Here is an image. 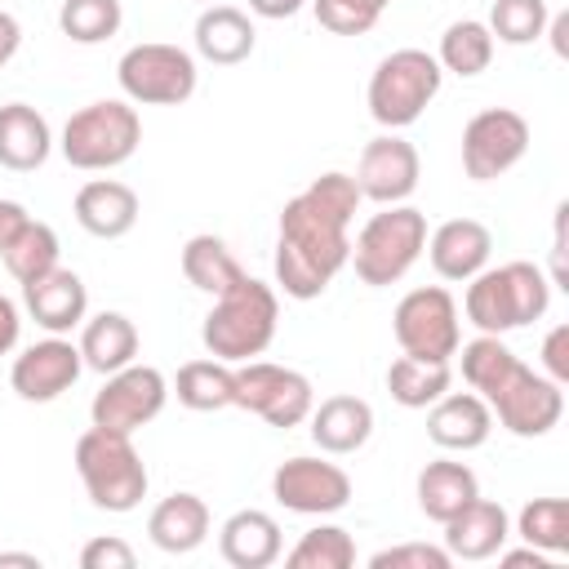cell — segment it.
<instances>
[{
	"label": "cell",
	"mask_w": 569,
	"mask_h": 569,
	"mask_svg": "<svg viewBox=\"0 0 569 569\" xmlns=\"http://www.w3.org/2000/svg\"><path fill=\"white\" fill-rule=\"evenodd\" d=\"M351 173L329 169L284 200L276 227V284L293 302L320 298L351 258V218L360 209Z\"/></svg>",
	"instance_id": "1"
},
{
	"label": "cell",
	"mask_w": 569,
	"mask_h": 569,
	"mask_svg": "<svg viewBox=\"0 0 569 569\" xmlns=\"http://www.w3.org/2000/svg\"><path fill=\"white\" fill-rule=\"evenodd\" d=\"M276 329H280V293L267 280L244 271L231 289L213 298L200 325V342L213 360L244 365V360H258L276 342Z\"/></svg>",
	"instance_id": "2"
},
{
	"label": "cell",
	"mask_w": 569,
	"mask_h": 569,
	"mask_svg": "<svg viewBox=\"0 0 569 569\" xmlns=\"http://www.w3.org/2000/svg\"><path fill=\"white\" fill-rule=\"evenodd\" d=\"M547 307H551V280L538 262H525V258L476 271L462 293V316L480 333L525 329V325L542 320Z\"/></svg>",
	"instance_id": "3"
},
{
	"label": "cell",
	"mask_w": 569,
	"mask_h": 569,
	"mask_svg": "<svg viewBox=\"0 0 569 569\" xmlns=\"http://www.w3.org/2000/svg\"><path fill=\"white\" fill-rule=\"evenodd\" d=\"M427 249V213L413 204H378V213L365 218V227L351 240L347 267L360 284L387 289L409 276V267Z\"/></svg>",
	"instance_id": "4"
},
{
	"label": "cell",
	"mask_w": 569,
	"mask_h": 569,
	"mask_svg": "<svg viewBox=\"0 0 569 569\" xmlns=\"http://www.w3.org/2000/svg\"><path fill=\"white\" fill-rule=\"evenodd\" d=\"M71 458H76V476H80V485H84V493L98 511L124 516V511L142 507L147 462L133 449V436H120V431H107V427L89 422V431H80Z\"/></svg>",
	"instance_id": "5"
},
{
	"label": "cell",
	"mask_w": 569,
	"mask_h": 569,
	"mask_svg": "<svg viewBox=\"0 0 569 569\" xmlns=\"http://www.w3.org/2000/svg\"><path fill=\"white\" fill-rule=\"evenodd\" d=\"M138 142H142L138 107L129 98H98V102L67 116L58 151L71 169L107 173V169H120L124 160H133Z\"/></svg>",
	"instance_id": "6"
},
{
	"label": "cell",
	"mask_w": 569,
	"mask_h": 569,
	"mask_svg": "<svg viewBox=\"0 0 569 569\" xmlns=\"http://www.w3.org/2000/svg\"><path fill=\"white\" fill-rule=\"evenodd\" d=\"M440 80H445V71H440L436 53H427V49H391L369 76V89H365L369 116L382 129L400 133L431 107V98L440 93Z\"/></svg>",
	"instance_id": "7"
},
{
	"label": "cell",
	"mask_w": 569,
	"mask_h": 569,
	"mask_svg": "<svg viewBox=\"0 0 569 569\" xmlns=\"http://www.w3.org/2000/svg\"><path fill=\"white\" fill-rule=\"evenodd\" d=\"M116 80L133 107H182L196 93L200 67H196V53L182 44L142 40L120 53Z\"/></svg>",
	"instance_id": "8"
},
{
	"label": "cell",
	"mask_w": 569,
	"mask_h": 569,
	"mask_svg": "<svg viewBox=\"0 0 569 569\" xmlns=\"http://www.w3.org/2000/svg\"><path fill=\"white\" fill-rule=\"evenodd\" d=\"M391 333H396L400 351L413 360H453L458 342H462V320H458L453 293L445 284L409 289L391 311Z\"/></svg>",
	"instance_id": "9"
},
{
	"label": "cell",
	"mask_w": 569,
	"mask_h": 569,
	"mask_svg": "<svg viewBox=\"0 0 569 569\" xmlns=\"http://www.w3.org/2000/svg\"><path fill=\"white\" fill-rule=\"evenodd\" d=\"M236 409L262 418L267 427H302L311 405H316V387L307 373L276 365V360H244L236 365Z\"/></svg>",
	"instance_id": "10"
},
{
	"label": "cell",
	"mask_w": 569,
	"mask_h": 569,
	"mask_svg": "<svg viewBox=\"0 0 569 569\" xmlns=\"http://www.w3.org/2000/svg\"><path fill=\"white\" fill-rule=\"evenodd\" d=\"M164 400H169V378L156 365L129 360L124 369L107 373V382L98 387V396L89 405V422L107 427V431H120V436H133L138 427L160 418Z\"/></svg>",
	"instance_id": "11"
},
{
	"label": "cell",
	"mask_w": 569,
	"mask_h": 569,
	"mask_svg": "<svg viewBox=\"0 0 569 569\" xmlns=\"http://www.w3.org/2000/svg\"><path fill=\"white\" fill-rule=\"evenodd\" d=\"M529 120L511 107H485L462 124V169L471 182L511 173L529 151Z\"/></svg>",
	"instance_id": "12"
},
{
	"label": "cell",
	"mask_w": 569,
	"mask_h": 569,
	"mask_svg": "<svg viewBox=\"0 0 569 569\" xmlns=\"http://www.w3.org/2000/svg\"><path fill=\"white\" fill-rule=\"evenodd\" d=\"M489 413L520 440H538L551 427H560L565 418V387L551 382L542 369H529L525 360L516 365V373L489 396Z\"/></svg>",
	"instance_id": "13"
},
{
	"label": "cell",
	"mask_w": 569,
	"mask_h": 569,
	"mask_svg": "<svg viewBox=\"0 0 569 569\" xmlns=\"http://www.w3.org/2000/svg\"><path fill=\"white\" fill-rule=\"evenodd\" d=\"M271 498L293 516H333L351 502V476L329 458H284L271 471Z\"/></svg>",
	"instance_id": "14"
},
{
	"label": "cell",
	"mask_w": 569,
	"mask_h": 569,
	"mask_svg": "<svg viewBox=\"0 0 569 569\" xmlns=\"http://www.w3.org/2000/svg\"><path fill=\"white\" fill-rule=\"evenodd\" d=\"M418 173H422L418 147L387 129V133L365 142L351 178H356L365 200H373V204H405L418 191Z\"/></svg>",
	"instance_id": "15"
},
{
	"label": "cell",
	"mask_w": 569,
	"mask_h": 569,
	"mask_svg": "<svg viewBox=\"0 0 569 569\" xmlns=\"http://www.w3.org/2000/svg\"><path fill=\"white\" fill-rule=\"evenodd\" d=\"M80 369H84L80 347L67 333H49V338H40V342H31L13 356L9 382L27 405H49V400H58L62 391L76 387Z\"/></svg>",
	"instance_id": "16"
},
{
	"label": "cell",
	"mask_w": 569,
	"mask_h": 569,
	"mask_svg": "<svg viewBox=\"0 0 569 569\" xmlns=\"http://www.w3.org/2000/svg\"><path fill=\"white\" fill-rule=\"evenodd\" d=\"M431 271L449 284H467L476 271L489 267L493 258V231L480 218H449L436 231H427V249Z\"/></svg>",
	"instance_id": "17"
},
{
	"label": "cell",
	"mask_w": 569,
	"mask_h": 569,
	"mask_svg": "<svg viewBox=\"0 0 569 569\" xmlns=\"http://www.w3.org/2000/svg\"><path fill=\"white\" fill-rule=\"evenodd\" d=\"M22 307L44 333H71L89 316V289L71 267H53L22 284Z\"/></svg>",
	"instance_id": "18"
},
{
	"label": "cell",
	"mask_w": 569,
	"mask_h": 569,
	"mask_svg": "<svg viewBox=\"0 0 569 569\" xmlns=\"http://www.w3.org/2000/svg\"><path fill=\"white\" fill-rule=\"evenodd\" d=\"M489 431H493V413L489 400L476 391H445L436 405H427V436L436 449L471 453L489 440Z\"/></svg>",
	"instance_id": "19"
},
{
	"label": "cell",
	"mask_w": 569,
	"mask_h": 569,
	"mask_svg": "<svg viewBox=\"0 0 569 569\" xmlns=\"http://www.w3.org/2000/svg\"><path fill=\"white\" fill-rule=\"evenodd\" d=\"M71 213H76V222H80L89 236H98V240H120V236L133 231V222H138V213H142V200H138V191H133L129 182H120V178H89V182L76 191Z\"/></svg>",
	"instance_id": "20"
},
{
	"label": "cell",
	"mask_w": 569,
	"mask_h": 569,
	"mask_svg": "<svg viewBox=\"0 0 569 569\" xmlns=\"http://www.w3.org/2000/svg\"><path fill=\"white\" fill-rule=\"evenodd\" d=\"M307 422H311V440H316L320 453L347 458V453L369 445V436H373V405L365 396L338 391V396H325L320 405H311Z\"/></svg>",
	"instance_id": "21"
},
{
	"label": "cell",
	"mask_w": 569,
	"mask_h": 569,
	"mask_svg": "<svg viewBox=\"0 0 569 569\" xmlns=\"http://www.w3.org/2000/svg\"><path fill=\"white\" fill-rule=\"evenodd\" d=\"M507 538H511L507 507L493 498H480V493L458 516L445 520V551L453 560H489L507 547Z\"/></svg>",
	"instance_id": "22"
},
{
	"label": "cell",
	"mask_w": 569,
	"mask_h": 569,
	"mask_svg": "<svg viewBox=\"0 0 569 569\" xmlns=\"http://www.w3.org/2000/svg\"><path fill=\"white\" fill-rule=\"evenodd\" d=\"M218 551L231 569H271L284 556L280 520L271 511H258V507L231 511L218 529Z\"/></svg>",
	"instance_id": "23"
},
{
	"label": "cell",
	"mask_w": 569,
	"mask_h": 569,
	"mask_svg": "<svg viewBox=\"0 0 569 569\" xmlns=\"http://www.w3.org/2000/svg\"><path fill=\"white\" fill-rule=\"evenodd\" d=\"M191 44L204 62L213 67H236L253 53L258 44V31H253V18L236 4H204L200 18H196V31H191Z\"/></svg>",
	"instance_id": "24"
},
{
	"label": "cell",
	"mask_w": 569,
	"mask_h": 569,
	"mask_svg": "<svg viewBox=\"0 0 569 569\" xmlns=\"http://www.w3.org/2000/svg\"><path fill=\"white\" fill-rule=\"evenodd\" d=\"M147 538L164 551V556H187L209 538V507L200 493L178 489L169 498H160L147 516Z\"/></svg>",
	"instance_id": "25"
},
{
	"label": "cell",
	"mask_w": 569,
	"mask_h": 569,
	"mask_svg": "<svg viewBox=\"0 0 569 569\" xmlns=\"http://www.w3.org/2000/svg\"><path fill=\"white\" fill-rule=\"evenodd\" d=\"M53 129L31 102H4L0 107V164L13 173H31L49 160Z\"/></svg>",
	"instance_id": "26"
},
{
	"label": "cell",
	"mask_w": 569,
	"mask_h": 569,
	"mask_svg": "<svg viewBox=\"0 0 569 569\" xmlns=\"http://www.w3.org/2000/svg\"><path fill=\"white\" fill-rule=\"evenodd\" d=\"M80 360L84 369L93 373H116L124 369L129 360H138V325L124 316V311H98V316H84L80 325Z\"/></svg>",
	"instance_id": "27"
},
{
	"label": "cell",
	"mask_w": 569,
	"mask_h": 569,
	"mask_svg": "<svg viewBox=\"0 0 569 569\" xmlns=\"http://www.w3.org/2000/svg\"><path fill=\"white\" fill-rule=\"evenodd\" d=\"M413 493H418V511H422L427 520L445 525L449 516H458V511L480 493V480H476V471H471L467 462L436 458V462H427V467L418 471Z\"/></svg>",
	"instance_id": "28"
},
{
	"label": "cell",
	"mask_w": 569,
	"mask_h": 569,
	"mask_svg": "<svg viewBox=\"0 0 569 569\" xmlns=\"http://www.w3.org/2000/svg\"><path fill=\"white\" fill-rule=\"evenodd\" d=\"M169 396H178L182 409L191 413H218V409H231L236 400V365L227 360H187L178 369V378L169 382Z\"/></svg>",
	"instance_id": "29"
},
{
	"label": "cell",
	"mask_w": 569,
	"mask_h": 569,
	"mask_svg": "<svg viewBox=\"0 0 569 569\" xmlns=\"http://www.w3.org/2000/svg\"><path fill=\"white\" fill-rule=\"evenodd\" d=\"M182 276H187V284H196L200 293L218 298L222 289H231V284L244 276V267L236 262V253L227 249L222 236L200 231V236H191V240L182 244Z\"/></svg>",
	"instance_id": "30"
},
{
	"label": "cell",
	"mask_w": 569,
	"mask_h": 569,
	"mask_svg": "<svg viewBox=\"0 0 569 569\" xmlns=\"http://www.w3.org/2000/svg\"><path fill=\"white\" fill-rule=\"evenodd\" d=\"M449 387H453L449 360H413V356L400 351V356L387 365V391H391V400L405 405V409H427V405H436Z\"/></svg>",
	"instance_id": "31"
},
{
	"label": "cell",
	"mask_w": 569,
	"mask_h": 569,
	"mask_svg": "<svg viewBox=\"0 0 569 569\" xmlns=\"http://www.w3.org/2000/svg\"><path fill=\"white\" fill-rule=\"evenodd\" d=\"M0 258H4V271H9L18 284H27V280H36V276H44V271L58 267L62 244H58V231H53L49 222L27 218V222L4 240Z\"/></svg>",
	"instance_id": "32"
},
{
	"label": "cell",
	"mask_w": 569,
	"mask_h": 569,
	"mask_svg": "<svg viewBox=\"0 0 569 569\" xmlns=\"http://www.w3.org/2000/svg\"><path fill=\"white\" fill-rule=\"evenodd\" d=\"M493 44H498V40L489 36V27H485L480 18H458V22L445 27L440 49H436V62H440V71H453V76L471 80V76L489 71Z\"/></svg>",
	"instance_id": "33"
},
{
	"label": "cell",
	"mask_w": 569,
	"mask_h": 569,
	"mask_svg": "<svg viewBox=\"0 0 569 569\" xmlns=\"http://www.w3.org/2000/svg\"><path fill=\"white\" fill-rule=\"evenodd\" d=\"M462 351V382L476 391V396H493L520 365V356L502 342V333H476L471 342H458Z\"/></svg>",
	"instance_id": "34"
},
{
	"label": "cell",
	"mask_w": 569,
	"mask_h": 569,
	"mask_svg": "<svg viewBox=\"0 0 569 569\" xmlns=\"http://www.w3.org/2000/svg\"><path fill=\"white\" fill-rule=\"evenodd\" d=\"M289 569H351L356 565V538L342 525H311L289 551H284Z\"/></svg>",
	"instance_id": "35"
},
{
	"label": "cell",
	"mask_w": 569,
	"mask_h": 569,
	"mask_svg": "<svg viewBox=\"0 0 569 569\" xmlns=\"http://www.w3.org/2000/svg\"><path fill=\"white\" fill-rule=\"evenodd\" d=\"M516 533L529 547L547 551L551 560L565 556L569 551V502L565 498H529L516 516Z\"/></svg>",
	"instance_id": "36"
},
{
	"label": "cell",
	"mask_w": 569,
	"mask_h": 569,
	"mask_svg": "<svg viewBox=\"0 0 569 569\" xmlns=\"http://www.w3.org/2000/svg\"><path fill=\"white\" fill-rule=\"evenodd\" d=\"M124 9L120 0H62L58 9V31L71 44H102L120 31Z\"/></svg>",
	"instance_id": "37"
},
{
	"label": "cell",
	"mask_w": 569,
	"mask_h": 569,
	"mask_svg": "<svg viewBox=\"0 0 569 569\" xmlns=\"http://www.w3.org/2000/svg\"><path fill=\"white\" fill-rule=\"evenodd\" d=\"M547 0H493L489 4V36L502 44H533L547 31Z\"/></svg>",
	"instance_id": "38"
},
{
	"label": "cell",
	"mask_w": 569,
	"mask_h": 569,
	"mask_svg": "<svg viewBox=\"0 0 569 569\" xmlns=\"http://www.w3.org/2000/svg\"><path fill=\"white\" fill-rule=\"evenodd\" d=\"M387 4L391 0H311V13L329 36H365Z\"/></svg>",
	"instance_id": "39"
},
{
	"label": "cell",
	"mask_w": 569,
	"mask_h": 569,
	"mask_svg": "<svg viewBox=\"0 0 569 569\" xmlns=\"http://www.w3.org/2000/svg\"><path fill=\"white\" fill-rule=\"evenodd\" d=\"M453 556L445 542H396L369 556V569H449Z\"/></svg>",
	"instance_id": "40"
},
{
	"label": "cell",
	"mask_w": 569,
	"mask_h": 569,
	"mask_svg": "<svg viewBox=\"0 0 569 569\" xmlns=\"http://www.w3.org/2000/svg\"><path fill=\"white\" fill-rule=\"evenodd\" d=\"M133 565H138L133 547H129L124 538H116V533L89 538V542L80 547V569H133Z\"/></svg>",
	"instance_id": "41"
},
{
	"label": "cell",
	"mask_w": 569,
	"mask_h": 569,
	"mask_svg": "<svg viewBox=\"0 0 569 569\" xmlns=\"http://www.w3.org/2000/svg\"><path fill=\"white\" fill-rule=\"evenodd\" d=\"M542 373L551 382H569V325H556L547 338H542Z\"/></svg>",
	"instance_id": "42"
},
{
	"label": "cell",
	"mask_w": 569,
	"mask_h": 569,
	"mask_svg": "<svg viewBox=\"0 0 569 569\" xmlns=\"http://www.w3.org/2000/svg\"><path fill=\"white\" fill-rule=\"evenodd\" d=\"M18 333H22V311L13 298L0 293V356H9L18 347Z\"/></svg>",
	"instance_id": "43"
},
{
	"label": "cell",
	"mask_w": 569,
	"mask_h": 569,
	"mask_svg": "<svg viewBox=\"0 0 569 569\" xmlns=\"http://www.w3.org/2000/svg\"><path fill=\"white\" fill-rule=\"evenodd\" d=\"M498 560H502L507 569H516V565H533V569H551V556H547V551H538V547H529V542H525V547H516V551H507V547H502V551H498Z\"/></svg>",
	"instance_id": "44"
},
{
	"label": "cell",
	"mask_w": 569,
	"mask_h": 569,
	"mask_svg": "<svg viewBox=\"0 0 569 569\" xmlns=\"http://www.w3.org/2000/svg\"><path fill=\"white\" fill-rule=\"evenodd\" d=\"M18 44H22V27H18L13 13L0 9V67H9V58L18 53Z\"/></svg>",
	"instance_id": "45"
},
{
	"label": "cell",
	"mask_w": 569,
	"mask_h": 569,
	"mask_svg": "<svg viewBox=\"0 0 569 569\" xmlns=\"http://www.w3.org/2000/svg\"><path fill=\"white\" fill-rule=\"evenodd\" d=\"M307 0H249V13H258V18H271V22H280V18H293L298 9H302Z\"/></svg>",
	"instance_id": "46"
},
{
	"label": "cell",
	"mask_w": 569,
	"mask_h": 569,
	"mask_svg": "<svg viewBox=\"0 0 569 569\" xmlns=\"http://www.w3.org/2000/svg\"><path fill=\"white\" fill-rule=\"evenodd\" d=\"M22 222H27V209H22L18 200H0V249H4V240H9Z\"/></svg>",
	"instance_id": "47"
},
{
	"label": "cell",
	"mask_w": 569,
	"mask_h": 569,
	"mask_svg": "<svg viewBox=\"0 0 569 569\" xmlns=\"http://www.w3.org/2000/svg\"><path fill=\"white\" fill-rule=\"evenodd\" d=\"M542 36H551V49H556V58H569V13H556V18H547V31Z\"/></svg>",
	"instance_id": "48"
},
{
	"label": "cell",
	"mask_w": 569,
	"mask_h": 569,
	"mask_svg": "<svg viewBox=\"0 0 569 569\" xmlns=\"http://www.w3.org/2000/svg\"><path fill=\"white\" fill-rule=\"evenodd\" d=\"M4 565H27V569H40V556L36 551H0V569Z\"/></svg>",
	"instance_id": "49"
},
{
	"label": "cell",
	"mask_w": 569,
	"mask_h": 569,
	"mask_svg": "<svg viewBox=\"0 0 569 569\" xmlns=\"http://www.w3.org/2000/svg\"><path fill=\"white\" fill-rule=\"evenodd\" d=\"M560 253H565V240H560V231H556V258H560ZM551 284H560V289H569V284H565V271H560V267L551 271Z\"/></svg>",
	"instance_id": "50"
},
{
	"label": "cell",
	"mask_w": 569,
	"mask_h": 569,
	"mask_svg": "<svg viewBox=\"0 0 569 569\" xmlns=\"http://www.w3.org/2000/svg\"><path fill=\"white\" fill-rule=\"evenodd\" d=\"M200 4H218V0H200Z\"/></svg>",
	"instance_id": "51"
}]
</instances>
